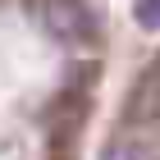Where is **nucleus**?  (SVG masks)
<instances>
[{"label":"nucleus","mask_w":160,"mask_h":160,"mask_svg":"<svg viewBox=\"0 0 160 160\" xmlns=\"http://www.w3.org/2000/svg\"><path fill=\"white\" fill-rule=\"evenodd\" d=\"M133 18H137V28L160 32V0H137V5H133Z\"/></svg>","instance_id":"f03ea898"},{"label":"nucleus","mask_w":160,"mask_h":160,"mask_svg":"<svg viewBox=\"0 0 160 160\" xmlns=\"http://www.w3.org/2000/svg\"><path fill=\"white\" fill-rule=\"evenodd\" d=\"M110 160H151V151L142 147V142H119V147L110 151Z\"/></svg>","instance_id":"7ed1b4c3"},{"label":"nucleus","mask_w":160,"mask_h":160,"mask_svg":"<svg viewBox=\"0 0 160 160\" xmlns=\"http://www.w3.org/2000/svg\"><path fill=\"white\" fill-rule=\"evenodd\" d=\"M37 23L60 46H87V41L96 37V14L87 9L82 0H46L41 14H37Z\"/></svg>","instance_id":"f257e3e1"}]
</instances>
